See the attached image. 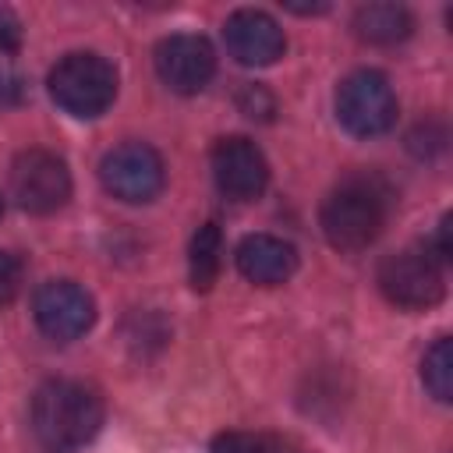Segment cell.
Returning a JSON list of instances; mask_svg holds the SVG:
<instances>
[{
  "label": "cell",
  "instance_id": "6da1fadb",
  "mask_svg": "<svg viewBox=\"0 0 453 453\" xmlns=\"http://www.w3.org/2000/svg\"><path fill=\"white\" fill-rule=\"evenodd\" d=\"M103 425V400L78 379H50L32 396V432L46 453H78Z\"/></svg>",
  "mask_w": 453,
  "mask_h": 453
},
{
  "label": "cell",
  "instance_id": "7a4b0ae2",
  "mask_svg": "<svg viewBox=\"0 0 453 453\" xmlns=\"http://www.w3.org/2000/svg\"><path fill=\"white\" fill-rule=\"evenodd\" d=\"M386 216H389V188L372 173H354L326 195L319 223L336 251H365L382 234Z\"/></svg>",
  "mask_w": 453,
  "mask_h": 453
},
{
  "label": "cell",
  "instance_id": "3957f363",
  "mask_svg": "<svg viewBox=\"0 0 453 453\" xmlns=\"http://www.w3.org/2000/svg\"><path fill=\"white\" fill-rule=\"evenodd\" d=\"M50 96L71 117H99L117 96V71L99 53H67L50 71Z\"/></svg>",
  "mask_w": 453,
  "mask_h": 453
},
{
  "label": "cell",
  "instance_id": "277c9868",
  "mask_svg": "<svg viewBox=\"0 0 453 453\" xmlns=\"http://www.w3.org/2000/svg\"><path fill=\"white\" fill-rule=\"evenodd\" d=\"M379 290L396 308H407V311L432 308L446 294L442 262L425 244L403 248V251L382 258V265H379Z\"/></svg>",
  "mask_w": 453,
  "mask_h": 453
},
{
  "label": "cell",
  "instance_id": "5b68a950",
  "mask_svg": "<svg viewBox=\"0 0 453 453\" xmlns=\"http://www.w3.org/2000/svg\"><path fill=\"white\" fill-rule=\"evenodd\" d=\"M336 120L354 138L386 134L396 124V96L382 71H354L336 88Z\"/></svg>",
  "mask_w": 453,
  "mask_h": 453
},
{
  "label": "cell",
  "instance_id": "8992f818",
  "mask_svg": "<svg viewBox=\"0 0 453 453\" xmlns=\"http://www.w3.org/2000/svg\"><path fill=\"white\" fill-rule=\"evenodd\" d=\"M11 198L35 216H50L71 198V170L50 149H25L11 163Z\"/></svg>",
  "mask_w": 453,
  "mask_h": 453
},
{
  "label": "cell",
  "instance_id": "52a82bcc",
  "mask_svg": "<svg viewBox=\"0 0 453 453\" xmlns=\"http://www.w3.org/2000/svg\"><path fill=\"white\" fill-rule=\"evenodd\" d=\"M99 180L103 188L120 198V202H131V205H142V202H152L159 191H163V180H166V170H163V159L152 145L145 142H124L117 149H110L99 163Z\"/></svg>",
  "mask_w": 453,
  "mask_h": 453
},
{
  "label": "cell",
  "instance_id": "ba28073f",
  "mask_svg": "<svg viewBox=\"0 0 453 453\" xmlns=\"http://www.w3.org/2000/svg\"><path fill=\"white\" fill-rule=\"evenodd\" d=\"M32 311H35V326L57 343H71V340L85 336L92 329V322H96V301L74 280L42 283L35 290Z\"/></svg>",
  "mask_w": 453,
  "mask_h": 453
},
{
  "label": "cell",
  "instance_id": "9c48e42d",
  "mask_svg": "<svg viewBox=\"0 0 453 453\" xmlns=\"http://www.w3.org/2000/svg\"><path fill=\"white\" fill-rule=\"evenodd\" d=\"M156 74L170 92L195 96L216 74V53L202 35H191V32L166 35L156 46Z\"/></svg>",
  "mask_w": 453,
  "mask_h": 453
},
{
  "label": "cell",
  "instance_id": "30bf717a",
  "mask_svg": "<svg viewBox=\"0 0 453 453\" xmlns=\"http://www.w3.org/2000/svg\"><path fill=\"white\" fill-rule=\"evenodd\" d=\"M212 177L226 198L251 202L269 184V163L251 138L230 134V138H219L212 149Z\"/></svg>",
  "mask_w": 453,
  "mask_h": 453
},
{
  "label": "cell",
  "instance_id": "8fae6325",
  "mask_svg": "<svg viewBox=\"0 0 453 453\" xmlns=\"http://www.w3.org/2000/svg\"><path fill=\"white\" fill-rule=\"evenodd\" d=\"M223 42L230 57L244 67H269L287 50V39L276 18L255 7H241L223 21Z\"/></svg>",
  "mask_w": 453,
  "mask_h": 453
},
{
  "label": "cell",
  "instance_id": "7c38bea8",
  "mask_svg": "<svg viewBox=\"0 0 453 453\" xmlns=\"http://www.w3.org/2000/svg\"><path fill=\"white\" fill-rule=\"evenodd\" d=\"M237 269L244 280L258 283V287H276V283H287L297 269V251L294 244H287L283 237H273V234H248L237 251Z\"/></svg>",
  "mask_w": 453,
  "mask_h": 453
},
{
  "label": "cell",
  "instance_id": "4fadbf2b",
  "mask_svg": "<svg viewBox=\"0 0 453 453\" xmlns=\"http://www.w3.org/2000/svg\"><path fill=\"white\" fill-rule=\"evenodd\" d=\"M354 32L372 46H393L414 32V18L403 4H365L354 11Z\"/></svg>",
  "mask_w": 453,
  "mask_h": 453
},
{
  "label": "cell",
  "instance_id": "5bb4252c",
  "mask_svg": "<svg viewBox=\"0 0 453 453\" xmlns=\"http://www.w3.org/2000/svg\"><path fill=\"white\" fill-rule=\"evenodd\" d=\"M219 255H223V237L216 223L198 226V234L191 237V255H188V273H191V287L195 290H209L219 276Z\"/></svg>",
  "mask_w": 453,
  "mask_h": 453
},
{
  "label": "cell",
  "instance_id": "9a60e30c",
  "mask_svg": "<svg viewBox=\"0 0 453 453\" xmlns=\"http://www.w3.org/2000/svg\"><path fill=\"white\" fill-rule=\"evenodd\" d=\"M421 382H425V389H428L439 403H449V396H453V340H449V336H439V340L425 350Z\"/></svg>",
  "mask_w": 453,
  "mask_h": 453
},
{
  "label": "cell",
  "instance_id": "2e32d148",
  "mask_svg": "<svg viewBox=\"0 0 453 453\" xmlns=\"http://www.w3.org/2000/svg\"><path fill=\"white\" fill-rule=\"evenodd\" d=\"M212 453H297L283 435L273 432H219L212 439Z\"/></svg>",
  "mask_w": 453,
  "mask_h": 453
},
{
  "label": "cell",
  "instance_id": "e0dca14e",
  "mask_svg": "<svg viewBox=\"0 0 453 453\" xmlns=\"http://www.w3.org/2000/svg\"><path fill=\"white\" fill-rule=\"evenodd\" d=\"M21 283H25V265L18 255L11 251H0V308L11 304L18 294H21Z\"/></svg>",
  "mask_w": 453,
  "mask_h": 453
},
{
  "label": "cell",
  "instance_id": "ac0fdd59",
  "mask_svg": "<svg viewBox=\"0 0 453 453\" xmlns=\"http://www.w3.org/2000/svg\"><path fill=\"white\" fill-rule=\"evenodd\" d=\"M237 106H241L248 117L265 120V117L273 113V96H269L262 85H244V88H241V96H237Z\"/></svg>",
  "mask_w": 453,
  "mask_h": 453
},
{
  "label": "cell",
  "instance_id": "d6986e66",
  "mask_svg": "<svg viewBox=\"0 0 453 453\" xmlns=\"http://www.w3.org/2000/svg\"><path fill=\"white\" fill-rule=\"evenodd\" d=\"M21 46V21L11 7H0V50H18Z\"/></svg>",
  "mask_w": 453,
  "mask_h": 453
},
{
  "label": "cell",
  "instance_id": "ffe728a7",
  "mask_svg": "<svg viewBox=\"0 0 453 453\" xmlns=\"http://www.w3.org/2000/svg\"><path fill=\"white\" fill-rule=\"evenodd\" d=\"M14 96H18V81H14L7 71H0V106H4V103H11Z\"/></svg>",
  "mask_w": 453,
  "mask_h": 453
},
{
  "label": "cell",
  "instance_id": "44dd1931",
  "mask_svg": "<svg viewBox=\"0 0 453 453\" xmlns=\"http://www.w3.org/2000/svg\"><path fill=\"white\" fill-rule=\"evenodd\" d=\"M0 216H4V198H0Z\"/></svg>",
  "mask_w": 453,
  "mask_h": 453
}]
</instances>
